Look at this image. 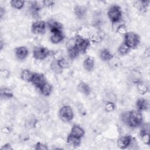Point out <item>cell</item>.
<instances>
[{
	"mask_svg": "<svg viewBox=\"0 0 150 150\" xmlns=\"http://www.w3.org/2000/svg\"><path fill=\"white\" fill-rule=\"evenodd\" d=\"M142 120L141 114L138 111H133L129 112L127 122L132 127H137L141 124Z\"/></svg>",
	"mask_w": 150,
	"mask_h": 150,
	"instance_id": "1",
	"label": "cell"
},
{
	"mask_svg": "<svg viewBox=\"0 0 150 150\" xmlns=\"http://www.w3.org/2000/svg\"><path fill=\"white\" fill-rule=\"evenodd\" d=\"M139 37L134 32H127L125 36V43L129 47L134 48L139 43Z\"/></svg>",
	"mask_w": 150,
	"mask_h": 150,
	"instance_id": "2",
	"label": "cell"
},
{
	"mask_svg": "<svg viewBox=\"0 0 150 150\" xmlns=\"http://www.w3.org/2000/svg\"><path fill=\"white\" fill-rule=\"evenodd\" d=\"M108 16L112 22H118L121 18V11L119 6H112L108 11Z\"/></svg>",
	"mask_w": 150,
	"mask_h": 150,
	"instance_id": "3",
	"label": "cell"
},
{
	"mask_svg": "<svg viewBox=\"0 0 150 150\" xmlns=\"http://www.w3.org/2000/svg\"><path fill=\"white\" fill-rule=\"evenodd\" d=\"M89 45L90 42L88 40L85 39L80 36H77L76 37L74 46L80 52H85Z\"/></svg>",
	"mask_w": 150,
	"mask_h": 150,
	"instance_id": "4",
	"label": "cell"
},
{
	"mask_svg": "<svg viewBox=\"0 0 150 150\" xmlns=\"http://www.w3.org/2000/svg\"><path fill=\"white\" fill-rule=\"evenodd\" d=\"M60 117L63 121H69L73 117V113L71 108L67 105L63 106L60 110Z\"/></svg>",
	"mask_w": 150,
	"mask_h": 150,
	"instance_id": "5",
	"label": "cell"
},
{
	"mask_svg": "<svg viewBox=\"0 0 150 150\" xmlns=\"http://www.w3.org/2000/svg\"><path fill=\"white\" fill-rule=\"evenodd\" d=\"M49 50L45 47H36L33 50V57L36 59L42 60L49 56Z\"/></svg>",
	"mask_w": 150,
	"mask_h": 150,
	"instance_id": "6",
	"label": "cell"
},
{
	"mask_svg": "<svg viewBox=\"0 0 150 150\" xmlns=\"http://www.w3.org/2000/svg\"><path fill=\"white\" fill-rule=\"evenodd\" d=\"M46 24L44 21H36L32 25V32L35 34L43 33L45 31Z\"/></svg>",
	"mask_w": 150,
	"mask_h": 150,
	"instance_id": "7",
	"label": "cell"
},
{
	"mask_svg": "<svg viewBox=\"0 0 150 150\" xmlns=\"http://www.w3.org/2000/svg\"><path fill=\"white\" fill-rule=\"evenodd\" d=\"M31 81L35 86L39 88H40L46 83L45 79L43 74L39 73L33 74Z\"/></svg>",
	"mask_w": 150,
	"mask_h": 150,
	"instance_id": "8",
	"label": "cell"
},
{
	"mask_svg": "<svg viewBox=\"0 0 150 150\" xmlns=\"http://www.w3.org/2000/svg\"><path fill=\"white\" fill-rule=\"evenodd\" d=\"M132 138L130 136L123 137L120 138L118 141V146L121 149H125L128 145H130L131 142Z\"/></svg>",
	"mask_w": 150,
	"mask_h": 150,
	"instance_id": "9",
	"label": "cell"
},
{
	"mask_svg": "<svg viewBox=\"0 0 150 150\" xmlns=\"http://www.w3.org/2000/svg\"><path fill=\"white\" fill-rule=\"evenodd\" d=\"M28 54V51L25 47H19L16 50V55L19 59H25Z\"/></svg>",
	"mask_w": 150,
	"mask_h": 150,
	"instance_id": "10",
	"label": "cell"
},
{
	"mask_svg": "<svg viewBox=\"0 0 150 150\" xmlns=\"http://www.w3.org/2000/svg\"><path fill=\"white\" fill-rule=\"evenodd\" d=\"M49 26L52 33L62 31V26L60 23L57 22H55L53 21H50L49 22Z\"/></svg>",
	"mask_w": 150,
	"mask_h": 150,
	"instance_id": "11",
	"label": "cell"
},
{
	"mask_svg": "<svg viewBox=\"0 0 150 150\" xmlns=\"http://www.w3.org/2000/svg\"><path fill=\"white\" fill-rule=\"evenodd\" d=\"M64 36L62 31L56 32L52 33V35L51 36V41L53 43H58L61 42Z\"/></svg>",
	"mask_w": 150,
	"mask_h": 150,
	"instance_id": "12",
	"label": "cell"
},
{
	"mask_svg": "<svg viewBox=\"0 0 150 150\" xmlns=\"http://www.w3.org/2000/svg\"><path fill=\"white\" fill-rule=\"evenodd\" d=\"M67 142L71 146H78L80 144V139L79 137L70 134L67 138Z\"/></svg>",
	"mask_w": 150,
	"mask_h": 150,
	"instance_id": "13",
	"label": "cell"
},
{
	"mask_svg": "<svg viewBox=\"0 0 150 150\" xmlns=\"http://www.w3.org/2000/svg\"><path fill=\"white\" fill-rule=\"evenodd\" d=\"M84 132L81 128H80L79 126H77V125H74L71 129L70 134L74 135L77 137L80 138L84 135Z\"/></svg>",
	"mask_w": 150,
	"mask_h": 150,
	"instance_id": "14",
	"label": "cell"
},
{
	"mask_svg": "<svg viewBox=\"0 0 150 150\" xmlns=\"http://www.w3.org/2000/svg\"><path fill=\"white\" fill-rule=\"evenodd\" d=\"M94 59L92 57H87L84 62V67L87 71H91L94 67Z\"/></svg>",
	"mask_w": 150,
	"mask_h": 150,
	"instance_id": "15",
	"label": "cell"
},
{
	"mask_svg": "<svg viewBox=\"0 0 150 150\" xmlns=\"http://www.w3.org/2000/svg\"><path fill=\"white\" fill-rule=\"evenodd\" d=\"M137 108L141 110H146L148 108V103L146 100L139 99L137 102Z\"/></svg>",
	"mask_w": 150,
	"mask_h": 150,
	"instance_id": "16",
	"label": "cell"
},
{
	"mask_svg": "<svg viewBox=\"0 0 150 150\" xmlns=\"http://www.w3.org/2000/svg\"><path fill=\"white\" fill-rule=\"evenodd\" d=\"M78 89L80 92L86 95H88L90 93V87L84 83H80L78 86Z\"/></svg>",
	"mask_w": 150,
	"mask_h": 150,
	"instance_id": "17",
	"label": "cell"
},
{
	"mask_svg": "<svg viewBox=\"0 0 150 150\" xmlns=\"http://www.w3.org/2000/svg\"><path fill=\"white\" fill-rule=\"evenodd\" d=\"M100 57L103 60L108 61L112 59V55L107 49H104L101 52Z\"/></svg>",
	"mask_w": 150,
	"mask_h": 150,
	"instance_id": "18",
	"label": "cell"
},
{
	"mask_svg": "<svg viewBox=\"0 0 150 150\" xmlns=\"http://www.w3.org/2000/svg\"><path fill=\"white\" fill-rule=\"evenodd\" d=\"M79 52H80V51L78 50V49L74 45L73 46H71L69 48V51H68V54H69V56L70 57V59H73L78 56Z\"/></svg>",
	"mask_w": 150,
	"mask_h": 150,
	"instance_id": "19",
	"label": "cell"
},
{
	"mask_svg": "<svg viewBox=\"0 0 150 150\" xmlns=\"http://www.w3.org/2000/svg\"><path fill=\"white\" fill-rule=\"evenodd\" d=\"M40 9V7L39 5L36 2H33L31 4L30 11L33 17H38L39 14V11Z\"/></svg>",
	"mask_w": 150,
	"mask_h": 150,
	"instance_id": "20",
	"label": "cell"
},
{
	"mask_svg": "<svg viewBox=\"0 0 150 150\" xmlns=\"http://www.w3.org/2000/svg\"><path fill=\"white\" fill-rule=\"evenodd\" d=\"M33 76V73H32L30 71L28 70H25L22 72L21 77L22 79L26 81H30L32 80Z\"/></svg>",
	"mask_w": 150,
	"mask_h": 150,
	"instance_id": "21",
	"label": "cell"
},
{
	"mask_svg": "<svg viewBox=\"0 0 150 150\" xmlns=\"http://www.w3.org/2000/svg\"><path fill=\"white\" fill-rule=\"evenodd\" d=\"M42 93L44 96H49L52 91V87L48 83H45L40 88Z\"/></svg>",
	"mask_w": 150,
	"mask_h": 150,
	"instance_id": "22",
	"label": "cell"
},
{
	"mask_svg": "<svg viewBox=\"0 0 150 150\" xmlns=\"http://www.w3.org/2000/svg\"><path fill=\"white\" fill-rule=\"evenodd\" d=\"M1 93L2 98H11L13 96V93L12 91L8 88H1Z\"/></svg>",
	"mask_w": 150,
	"mask_h": 150,
	"instance_id": "23",
	"label": "cell"
},
{
	"mask_svg": "<svg viewBox=\"0 0 150 150\" xmlns=\"http://www.w3.org/2000/svg\"><path fill=\"white\" fill-rule=\"evenodd\" d=\"M74 13L79 18H81L86 13V9L82 6H76L74 8Z\"/></svg>",
	"mask_w": 150,
	"mask_h": 150,
	"instance_id": "24",
	"label": "cell"
},
{
	"mask_svg": "<svg viewBox=\"0 0 150 150\" xmlns=\"http://www.w3.org/2000/svg\"><path fill=\"white\" fill-rule=\"evenodd\" d=\"M11 4L12 6L15 9H21L23 7L24 5V1H18V0H13L11 1Z\"/></svg>",
	"mask_w": 150,
	"mask_h": 150,
	"instance_id": "25",
	"label": "cell"
},
{
	"mask_svg": "<svg viewBox=\"0 0 150 150\" xmlns=\"http://www.w3.org/2000/svg\"><path fill=\"white\" fill-rule=\"evenodd\" d=\"M137 89L138 92L141 94H144L146 93L148 91V87L147 86L143 84V83H139L137 85Z\"/></svg>",
	"mask_w": 150,
	"mask_h": 150,
	"instance_id": "26",
	"label": "cell"
},
{
	"mask_svg": "<svg viewBox=\"0 0 150 150\" xmlns=\"http://www.w3.org/2000/svg\"><path fill=\"white\" fill-rule=\"evenodd\" d=\"M129 49L130 48L124 43L120 46L118 49V52L121 54H125L126 53H128Z\"/></svg>",
	"mask_w": 150,
	"mask_h": 150,
	"instance_id": "27",
	"label": "cell"
},
{
	"mask_svg": "<svg viewBox=\"0 0 150 150\" xmlns=\"http://www.w3.org/2000/svg\"><path fill=\"white\" fill-rule=\"evenodd\" d=\"M57 63L61 69L68 68L69 67V63L68 61L66 60L65 59H60L59 61H57Z\"/></svg>",
	"mask_w": 150,
	"mask_h": 150,
	"instance_id": "28",
	"label": "cell"
},
{
	"mask_svg": "<svg viewBox=\"0 0 150 150\" xmlns=\"http://www.w3.org/2000/svg\"><path fill=\"white\" fill-rule=\"evenodd\" d=\"M51 69L53 70V71L56 73H60L61 72V68L58 65L57 62H56L55 61H53L51 63Z\"/></svg>",
	"mask_w": 150,
	"mask_h": 150,
	"instance_id": "29",
	"label": "cell"
},
{
	"mask_svg": "<svg viewBox=\"0 0 150 150\" xmlns=\"http://www.w3.org/2000/svg\"><path fill=\"white\" fill-rule=\"evenodd\" d=\"M117 30L120 34L124 35V34L127 33V29L124 25H120V26H118Z\"/></svg>",
	"mask_w": 150,
	"mask_h": 150,
	"instance_id": "30",
	"label": "cell"
},
{
	"mask_svg": "<svg viewBox=\"0 0 150 150\" xmlns=\"http://www.w3.org/2000/svg\"><path fill=\"white\" fill-rule=\"evenodd\" d=\"M105 108V110H106L107 111L110 112V111H112L114 110V105L112 103H107L106 104Z\"/></svg>",
	"mask_w": 150,
	"mask_h": 150,
	"instance_id": "31",
	"label": "cell"
},
{
	"mask_svg": "<svg viewBox=\"0 0 150 150\" xmlns=\"http://www.w3.org/2000/svg\"><path fill=\"white\" fill-rule=\"evenodd\" d=\"M35 148L36 149H40V150L47 149V147L46 145H43V144H41L40 142H38V143L36 144Z\"/></svg>",
	"mask_w": 150,
	"mask_h": 150,
	"instance_id": "32",
	"label": "cell"
},
{
	"mask_svg": "<svg viewBox=\"0 0 150 150\" xmlns=\"http://www.w3.org/2000/svg\"><path fill=\"white\" fill-rule=\"evenodd\" d=\"M141 137H142V141L145 144H149V134L148 132L142 136H141Z\"/></svg>",
	"mask_w": 150,
	"mask_h": 150,
	"instance_id": "33",
	"label": "cell"
},
{
	"mask_svg": "<svg viewBox=\"0 0 150 150\" xmlns=\"http://www.w3.org/2000/svg\"><path fill=\"white\" fill-rule=\"evenodd\" d=\"M43 3L47 6H51V5H52L53 4V2L51 1H44Z\"/></svg>",
	"mask_w": 150,
	"mask_h": 150,
	"instance_id": "34",
	"label": "cell"
},
{
	"mask_svg": "<svg viewBox=\"0 0 150 150\" xmlns=\"http://www.w3.org/2000/svg\"><path fill=\"white\" fill-rule=\"evenodd\" d=\"M2 149H6V150H9V149H12V148L11 147L9 144H6L5 145H4V146L2 147L1 148Z\"/></svg>",
	"mask_w": 150,
	"mask_h": 150,
	"instance_id": "35",
	"label": "cell"
},
{
	"mask_svg": "<svg viewBox=\"0 0 150 150\" xmlns=\"http://www.w3.org/2000/svg\"><path fill=\"white\" fill-rule=\"evenodd\" d=\"M0 12H1V17L2 18V15H4V13H5V11H4V9H3L2 8H1V9H0Z\"/></svg>",
	"mask_w": 150,
	"mask_h": 150,
	"instance_id": "36",
	"label": "cell"
},
{
	"mask_svg": "<svg viewBox=\"0 0 150 150\" xmlns=\"http://www.w3.org/2000/svg\"><path fill=\"white\" fill-rule=\"evenodd\" d=\"M149 48H148V49L145 50V53H147V54H146L147 56H149Z\"/></svg>",
	"mask_w": 150,
	"mask_h": 150,
	"instance_id": "37",
	"label": "cell"
}]
</instances>
